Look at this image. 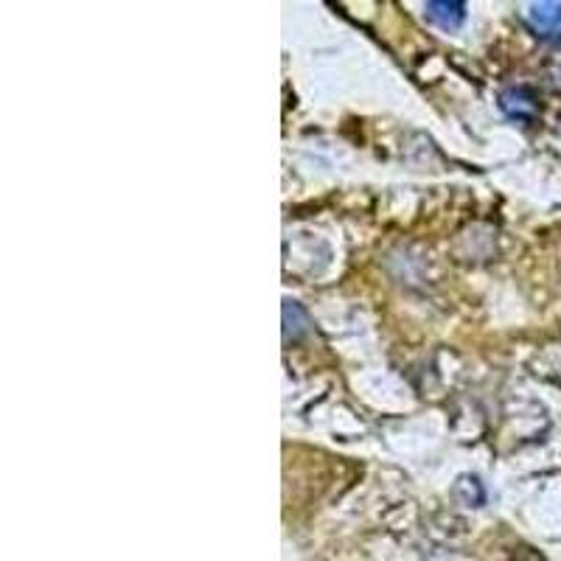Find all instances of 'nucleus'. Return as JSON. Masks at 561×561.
I'll list each match as a JSON object with an SVG mask.
<instances>
[{
  "label": "nucleus",
  "mask_w": 561,
  "mask_h": 561,
  "mask_svg": "<svg viewBox=\"0 0 561 561\" xmlns=\"http://www.w3.org/2000/svg\"><path fill=\"white\" fill-rule=\"evenodd\" d=\"M427 17L435 26L450 31V29H458L463 23V17H466V6L458 4V0H430Z\"/></svg>",
  "instance_id": "3"
},
{
  "label": "nucleus",
  "mask_w": 561,
  "mask_h": 561,
  "mask_svg": "<svg viewBox=\"0 0 561 561\" xmlns=\"http://www.w3.org/2000/svg\"><path fill=\"white\" fill-rule=\"evenodd\" d=\"M499 107L502 112L508 115V119H516V121H533L536 112H539V104H536V95L528 90V87H511L499 95Z\"/></svg>",
  "instance_id": "1"
},
{
  "label": "nucleus",
  "mask_w": 561,
  "mask_h": 561,
  "mask_svg": "<svg viewBox=\"0 0 561 561\" xmlns=\"http://www.w3.org/2000/svg\"><path fill=\"white\" fill-rule=\"evenodd\" d=\"M528 23L539 37H561V4H533Z\"/></svg>",
  "instance_id": "2"
}]
</instances>
